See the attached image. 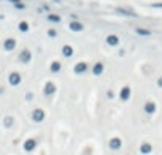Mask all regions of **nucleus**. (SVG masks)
I'll list each match as a JSON object with an SVG mask.
<instances>
[{"mask_svg":"<svg viewBox=\"0 0 162 155\" xmlns=\"http://www.w3.org/2000/svg\"><path fill=\"white\" fill-rule=\"evenodd\" d=\"M17 60L21 63H29L32 60V52L29 51V49H22L21 52H19V57H17Z\"/></svg>","mask_w":162,"mask_h":155,"instance_id":"1","label":"nucleus"},{"mask_svg":"<svg viewBox=\"0 0 162 155\" xmlns=\"http://www.w3.org/2000/svg\"><path fill=\"white\" fill-rule=\"evenodd\" d=\"M87 70H89V65H87L86 62H78L75 65V73L76 75H84Z\"/></svg>","mask_w":162,"mask_h":155,"instance_id":"2","label":"nucleus"},{"mask_svg":"<svg viewBox=\"0 0 162 155\" xmlns=\"http://www.w3.org/2000/svg\"><path fill=\"white\" fill-rule=\"evenodd\" d=\"M8 82H10L13 87L19 86V84H21V75H19V73H11L10 78H8Z\"/></svg>","mask_w":162,"mask_h":155,"instance_id":"3","label":"nucleus"},{"mask_svg":"<svg viewBox=\"0 0 162 155\" xmlns=\"http://www.w3.org/2000/svg\"><path fill=\"white\" fill-rule=\"evenodd\" d=\"M16 48V40L14 38H7L3 41V49L5 51H13Z\"/></svg>","mask_w":162,"mask_h":155,"instance_id":"4","label":"nucleus"},{"mask_svg":"<svg viewBox=\"0 0 162 155\" xmlns=\"http://www.w3.org/2000/svg\"><path fill=\"white\" fill-rule=\"evenodd\" d=\"M119 96H121V100H122V101H127L129 98H130V87H129V86L122 87V89H121Z\"/></svg>","mask_w":162,"mask_h":155,"instance_id":"5","label":"nucleus"},{"mask_svg":"<svg viewBox=\"0 0 162 155\" xmlns=\"http://www.w3.org/2000/svg\"><path fill=\"white\" fill-rule=\"evenodd\" d=\"M104 70H105L104 63H102V62H97L95 65L92 67V75L94 76H100L102 73H104Z\"/></svg>","mask_w":162,"mask_h":155,"instance_id":"6","label":"nucleus"},{"mask_svg":"<svg viewBox=\"0 0 162 155\" xmlns=\"http://www.w3.org/2000/svg\"><path fill=\"white\" fill-rule=\"evenodd\" d=\"M70 30H73V32H83L84 30V24H81L79 21H72V22H70Z\"/></svg>","mask_w":162,"mask_h":155,"instance_id":"7","label":"nucleus"},{"mask_svg":"<svg viewBox=\"0 0 162 155\" xmlns=\"http://www.w3.org/2000/svg\"><path fill=\"white\" fill-rule=\"evenodd\" d=\"M32 117H34L35 122H42L45 119V112H43V109H35L34 114H32Z\"/></svg>","mask_w":162,"mask_h":155,"instance_id":"8","label":"nucleus"},{"mask_svg":"<svg viewBox=\"0 0 162 155\" xmlns=\"http://www.w3.org/2000/svg\"><path fill=\"white\" fill-rule=\"evenodd\" d=\"M107 45L108 46H118L119 45V38L116 35H108L107 37Z\"/></svg>","mask_w":162,"mask_h":155,"instance_id":"9","label":"nucleus"},{"mask_svg":"<svg viewBox=\"0 0 162 155\" xmlns=\"http://www.w3.org/2000/svg\"><path fill=\"white\" fill-rule=\"evenodd\" d=\"M43 92H45V95H46V96L52 95V93L56 92V86H54L52 82H46V86H45V90H43Z\"/></svg>","mask_w":162,"mask_h":155,"instance_id":"10","label":"nucleus"},{"mask_svg":"<svg viewBox=\"0 0 162 155\" xmlns=\"http://www.w3.org/2000/svg\"><path fill=\"white\" fill-rule=\"evenodd\" d=\"M118 13L119 14H124V16H130V17H137L138 14L137 13H134V11H130V10H126V8H118Z\"/></svg>","mask_w":162,"mask_h":155,"instance_id":"11","label":"nucleus"},{"mask_svg":"<svg viewBox=\"0 0 162 155\" xmlns=\"http://www.w3.org/2000/svg\"><path fill=\"white\" fill-rule=\"evenodd\" d=\"M49 70H51V73H59V71H60V62H57V60L51 62V65H49Z\"/></svg>","mask_w":162,"mask_h":155,"instance_id":"12","label":"nucleus"},{"mask_svg":"<svg viewBox=\"0 0 162 155\" xmlns=\"http://www.w3.org/2000/svg\"><path fill=\"white\" fill-rule=\"evenodd\" d=\"M62 54H64V57H72L73 55V48L72 46H69V45L64 46L62 48Z\"/></svg>","mask_w":162,"mask_h":155,"instance_id":"13","label":"nucleus"},{"mask_svg":"<svg viewBox=\"0 0 162 155\" xmlns=\"http://www.w3.org/2000/svg\"><path fill=\"white\" fill-rule=\"evenodd\" d=\"M48 21L52 22V24H59V22H60V16H59V14L49 13V14H48Z\"/></svg>","mask_w":162,"mask_h":155,"instance_id":"14","label":"nucleus"},{"mask_svg":"<svg viewBox=\"0 0 162 155\" xmlns=\"http://www.w3.org/2000/svg\"><path fill=\"white\" fill-rule=\"evenodd\" d=\"M145 111H146L148 114H153V112L156 111V104L153 103V101H148V103L145 104Z\"/></svg>","mask_w":162,"mask_h":155,"instance_id":"15","label":"nucleus"},{"mask_svg":"<svg viewBox=\"0 0 162 155\" xmlns=\"http://www.w3.org/2000/svg\"><path fill=\"white\" fill-rule=\"evenodd\" d=\"M135 32H137L138 35H141V37H149V35H151V32H149V30L141 29V27H137V29H135Z\"/></svg>","mask_w":162,"mask_h":155,"instance_id":"16","label":"nucleus"},{"mask_svg":"<svg viewBox=\"0 0 162 155\" xmlns=\"http://www.w3.org/2000/svg\"><path fill=\"white\" fill-rule=\"evenodd\" d=\"M19 30H21V32H27V30H29V24H27L26 21L19 22Z\"/></svg>","mask_w":162,"mask_h":155,"instance_id":"17","label":"nucleus"},{"mask_svg":"<svg viewBox=\"0 0 162 155\" xmlns=\"http://www.w3.org/2000/svg\"><path fill=\"white\" fill-rule=\"evenodd\" d=\"M48 37H51V38H56V37H57V32H56L54 29H49V30H48Z\"/></svg>","mask_w":162,"mask_h":155,"instance_id":"18","label":"nucleus"},{"mask_svg":"<svg viewBox=\"0 0 162 155\" xmlns=\"http://www.w3.org/2000/svg\"><path fill=\"white\" fill-rule=\"evenodd\" d=\"M110 146L113 149H118V147H119V141H118V139H113V141L110 142Z\"/></svg>","mask_w":162,"mask_h":155,"instance_id":"19","label":"nucleus"},{"mask_svg":"<svg viewBox=\"0 0 162 155\" xmlns=\"http://www.w3.org/2000/svg\"><path fill=\"white\" fill-rule=\"evenodd\" d=\"M14 8H16V10H24L26 5L24 3H14Z\"/></svg>","mask_w":162,"mask_h":155,"instance_id":"20","label":"nucleus"},{"mask_svg":"<svg viewBox=\"0 0 162 155\" xmlns=\"http://www.w3.org/2000/svg\"><path fill=\"white\" fill-rule=\"evenodd\" d=\"M7 2H10V3H21V0H7Z\"/></svg>","mask_w":162,"mask_h":155,"instance_id":"21","label":"nucleus"},{"mask_svg":"<svg viewBox=\"0 0 162 155\" xmlns=\"http://www.w3.org/2000/svg\"><path fill=\"white\" fill-rule=\"evenodd\" d=\"M151 7H153V8H162V3H153Z\"/></svg>","mask_w":162,"mask_h":155,"instance_id":"22","label":"nucleus"},{"mask_svg":"<svg viewBox=\"0 0 162 155\" xmlns=\"http://www.w3.org/2000/svg\"><path fill=\"white\" fill-rule=\"evenodd\" d=\"M32 98H34V93H32V92H29V93H27V100H29V101H30V100H32Z\"/></svg>","mask_w":162,"mask_h":155,"instance_id":"23","label":"nucleus"},{"mask_svg":"<svg viewBox=\"0 0 162 155\" xmlns=\"http://www.w3.org/2000/svg\"><path fill=\"white\" fill-rule=\"evenodd\" d=\"M5 124H7V127H10V124H11V117H7V120H5Z\"/></svg>","mask_w":162,"mask_h":155,"instance_id":"24","label":"nucleus"},{"mask_svg":"<svg viewBox=\"0 0 162 155\" xmlns=\"http://www.w3.org/2000/svg\"><path fill=\"white\" fill-rule=\"evenodd\" d=\"M34 144H35V142H34V141H30V142H27V149H32V147H34Z\"/></svg>","mask_w":162,"mask_h":155,"instance_id":"25","label":"nucleus"},{"mask_svg":"<svg viewBox=\"0 0 162 155\" xmlns=\"http://www.w3.org/2000/svg\"><path fill=\"white\" fill-rule=\"evenodd\" d=\"M157 86L162 87V78H159V79H157Z\"/></svg>","mask_w":162,"mask_h":155,"instance_id":"26","label":"nucleus"}]
</instances>
